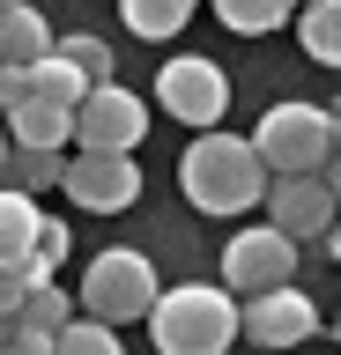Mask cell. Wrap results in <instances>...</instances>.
I'll list each match as a JSON object with an SVG mask.
<instances>
[{"mask_svg": "<svg viewBox=\"0 0 341 355\" xmlns=\"http://www.w3.org/2000/svg\"><path fill=\"white\" fill-rule=\"evenodd\" d=\"M274 282H297V244L260 222V230H238L223 244V288L230 296H252V288H274Z\"/></svg>", "mask_w": 341, "mask_h": 355, "instance_id": "cell-8", "label": "cell"}, {"mask_svg": "<svg viewBox=\"0 0 341 355\" xmlns=\"http://www.w3.org/2000/svg\"><path fill=\"white\" fill-rule=\"evenodd\" d=\"M0 178L15 185V193H52L60 178H67V148H8V163H0Z\"/></svg>", "mask_w": 341, "mask_h": 355, "instance_id": "cell-16", "label": "cell"}, {"mask_svg": "<svg viewBox=\"0 0 341 355\" xmlns=\"http://www.w3.org/2000/svg\"><path fill=\"white\" fill-rule=\"evenodd\" d=\"M67 244H74V230H67L60 215H45V222H38V244H30V259H23V274H30V282H60Z\"/></svg>", "mask_w": 341, "mask_h": 355, "instance_id": "cell-21", "label": "cell"}, {"mask_svg": "<svg viewBox=\"0 0 341 355\" xmlns=\"http://www.w3.org/2000/svg\"><path fill=\"white\" fill-rule=\"evenodd\" d=\"M208 8H215V22H223L230 37H274L297 15L290 0H208Z\"/></svg>", "mask_w": 341, "mask_h": 355, "instance_id": "cell-17", "label": "cell"}, {"mask_svg": "<svg viewBox=\"0 0 341 355\" xmlns=\"http://www.w3.org/2000/svg\"><path fill=\"white\" fill-rule=\"evenodd\" d=\"M156 104L178 126L208 133V126H223V111H230V74L215 60H201V52H178V60L156 67Z\"/></svg>", "mask_w": 341, "mask_h": 355, "instance_id": "cell-5", "label": "cell"}, {"mask_svg": "<svg viewBox=\"0 0 341 355\" xmlns=\"http://www.w3.org/2000/svg\"><path fill=\"white\" fill-rule=\"evenodd\" d=\"M15 104H30V67H0V119Z\"/></svg>", "mask_w": 341, "mask_h": 355, "instance_id": "cell-23", "label": "cell"}, {"mask_svg": "<svg viewBox=\"0 0 341 355\" xmlns=\"http://www.w3.org/2000/svg\"><path fill=\"white\" fill-rule=\"evenodd\" d=\"M319 244H326V259L341 266V215H334V230H326V237H319Z\"/></svg>", "mask_w": 341, "mask_h": 355, "instance_id": "cell-25", "label": "cell"}, {"mask_svg": "<svg viewBox=\"0 0 341 355\" xmlns=\"http://www.w3.org/2000/svg\"><path fill=\"white\" fill-rule=\"evenodd\" d=\"M52 22L38 15V8H30V0H8V8H0V67H38L52 52Z\"/></svg>", "mask_w": 341, "mask_h": 355, "instance_id": "cell-11", "label": "cell"}, {"mask_svg": "<svg viewBox=\"0 0 341 355\" xmlns=\"http://www.w3.org/2000/svg\"><path fill=\"white\" fill-rule=\"evenodd\" d=\"M74 318H82V304H74L60 282H38L23 296V311H15V326H38V333H60V326H74Z\"/></svg>", "mask_w": 341, "mask_h": 355, "instance_id": "cell-18", "label": "cell"}, {"mask_svg": "<svg viewBox=\"0 0 341 355\" xmlns=\"http://www.w3.org/2000/svg\"><path fill=\"white\" fill-rule=\"evenodd\" d=\"M334 333H341V318H334Z\"/></svg>", "mask_w": 341, "mask_h": 355, "instance_id": "cell-29", "label": "cell"}, {"mask_svg": "<svg viewBox=\"0 0 341 355\" xmlns=\"http://www.w3.org/2000/svg\"><path fill=\"white\" fill-rule=\"evenodd\" d=\"M252 148H260L267 178H319V171H326V155H334L326 104H304V96L274 104L267 119H260V133H252Z\"/></svg>", "mask_w": 341, "mask_h": 355, "instance_id": "cell-3", "label": "cell"}, {"mask_svg": "<svg viewBox=\"0 0 341 355\" xmlns=\"http://www.w3.org/2000/svg\"><path fill=\"white\" fill-rule=\"evenodd\" d=\"M0 8H8V0H0Z\"/></svg>", "mask_w": 341, "mask_h": 355, "instance_id": "cell-30", "label": "cell"}, {"mask_svg": "<svg viewBox=\"0 0 341 355\" xmlns=\"http://www.w3.org/2000/svg\"><path fill=\"white\" fill-rule=\"evenodd\" d=\"M326 133H334V148H341V104H326Z\"/></svg>", "mask_w": 341, "mask_h": 355, "instance_id": "cell-26", "label": "cell"}, {"mask_svg": "<svg viewBox=\"0 0 341 355\" xmlns=\"http://www.w3.org/2000/svg\"><path fill=\"white\" fill-rule=\"evenodd\" d=\"M297 44L312 67H341V0H304L297 8Z\"/></svg>", "mask_w": 341, "mask_h": 355, "instance_id": "cell-14", "label": "cell"}, {"mask_svg": "<svg viewBox=\"0 0 341 355\" xmlns=\"http://www.w3.org/2000/svg\"><path fill=\"white\" fill-rule=\"evenodd\" d=\"M0 355H15V348H8V333H0Z\"/></svg>", "mask_w": 341, "mask_h": 355, "instance_id": "cell-28", "label": "cell"}, {"mask_svg": "<svg viewBox=\"0 0 341 355\" xmlns=\"http://www.w3.org/2000/svg\"><path fill=\"white\" fill-rule=\"evenodd\" d=\"M319 178H326V185H334V200H341V148L326 155V171H319Z\"/></svg>", "mask_w": 341, "mask_h": 355, "instance_id": "cell-24", "label": "cell"}, {"mask_svg": "<svg viewBox=\"0 0 341 355\" xmlns=\"http://www.w3.org/2000/svg\"><path fill=\"white\" fill-rule=\"evenodd\" d=\"M156 266L141 259V252H97L90 274H82V288H74V304H82V318H104V326H134V318H149V304H156Z\"/></svg>", "mask_w": 341, "mask_h": 355, "instance_id": "cell-4", "label": "cell"}, {"mask_svg": "<svg viewBox=\"0 0 341 355\" xmlns=\"http://www.w3.org/2000/svg\"><path fill=\"white\" fill-rule=\"evenodd\" d=\"M334 215H341V200H334V185H326V178H267V222H274L290 244L326 237V230H334Z\"/></svg>", "mask_w": 341, "mask_h": 355, "instance_id": "cell-10", "label": "cell"}, {"mask_svg": "<svg viewBox=\"0 0 341 355\" xmlns=\"http://www.w3.org/2000/svg\"><path fill=\"white\" fill-rule=\"evenodd\" d=\"M8 141H15V148H74V111L30 96V104L8 111Z\"/></svg>", "mask_w": 341, "mask_h": 355, "instance_id": "cell-12", "label": "cell"}, {"mask_svg": "<svg viewBox=\"0 0 341 355\" xmlns=\"http://www.w3.org/2000/svg\"><path fill=\"white\" fill-rule=\"evenodd\" d=\"M52 355H126V340H119V326H104V318H74V326H60Z\"/></svg>", "mask_w": 341, "mask_h": 355, "instance_id": "cell-22", "label": "cell"}, {"mask_svg": "<svg viewBox=\"0 0 341 355\" xmlns=\"http://www.w3.org/2000/svg\"><path fill=\"white\" fill-rule=\"evenodd\" d=\"M30 96H45V104H82V96H90V82H82V74H74L67 60H60V52H45V60L30 67Z\"/></svg>", "mask_w": 341, "mask_h": 355, "instance_id": "cell-19", "label": "cell"}, {"mask_svg": "<svg viewBox=\"0 0 341 355\" xmlns=\"http://www.w3.org/2000/svg\"><path fill=\"white\" fill-rule=\"evenodd\" d=\"M60 193H67L74 207H90V215H119V207L141 200V163H134V155H82V148H74Z\"/></svg>", "mask_w": 341, "mask_h": 355, "instance_id": "cell-9", "label": "cell"}, {"mask_svg": "<svg viewBox=\"0 0 341 355\" xmlns=\"http://www.w3.org/2000/svg\"><path fill=\"white\" fill-rule=\"evenodd\" d=\"M149 340L156 355H223L238 340V296L223 282H178L156 288L149 304Z\"/></svg>", "mask_w": 341, "mask_h": 355, "instance_id": "cell-2", "label": "cell"}, {"mask_svg": "<svg viewBox=\"0 0 341 355\" xmlns=\"http://www.w3.org/2000/svg\"><path fill=\"white\" fill-rule=\"evenodd\" d=\"M141 133H149V104H141L134 89H119V82L90 89L74 104V148L82 155H134Z\"/></svg>", "mask_w": 341, "mask_h": 355, "instance_id": "cell-6", "label": "cell"}, {"mask_svg": "<svg viewBox=\"0 0 341 355\" xmlns=\"http://www.w3.org/2000/svg\"><path fill=\"white\" fill-rule=\"evenodd\" d=\"M178 193L193 200L201 215H245V207L267 200V163H260L252 141L208 126V133H193V148L178 155Z\"/></svg>", "mask_w": 341, "mask_h": 355, "instance_id": "cell-1", "label": "cell"}, {"mask_svg": "<svg viewBox=\"0 0 341 355\" xmlns=\"http://www.w3.org/2000/svg\"><path fill=\"white\" fill-rule=\"evenodd\" d=\"M38 222H45V207H38V200L15 193V185H0V274L30 259V244H38Z\"/></svg>", "mask_w": 341, "mask_h": 355, "instance_id": "cell-13", "label": "cell"}, {"mask_svg": "<svg viewBox=\"0 0 341 355\" xmlns=\"http://www.w3.org/2000/svg\"><path fill=\"white\" fill-rule=\"evenodd\" d=\"M8 148H15V141H8V119H0V163H8Z\"/></svg>", "mask_w": 341, "mask_h": 355, "instance_id": "cell-27", "label": "cell"}, {"mask_svg": "<svg viewBox=\"0 0 341 355\" xmlns=\"http://www.w3.org/2000/svg\"><path fill=\"white\" fill-rule=\"evenodd\" d=\"M119 15H126V30H134V37L163 44V37H178L185 22L201 15V0H119Z\"/></svg>", "mask_w": 341, "mask_h": 355, "instance_id": "cell-15", "label": "cell"}, {"mask_svg": "<svg viewBox=\"0 0 341 355\" xmlns=\"http://www.w3.org/2000/svg\"><path fill=\"white\" fill-rule=\"evenodd\" d=\"M290 8H297V0H290Z\"/></svg>", "mask_w": 341, "mask_h": 355, "instance_id": "cell-31", "label": "cell"}, {"mask_svg": "<svg viewBox=\"0 0 341 355\" xmlns=\"http://www.w3.org/2000/svg\"><path fill=\"white\" fill-rule=\"evenodd\" d=\"M238 333H245L252 348H304L319 333V311H312V296L297 282H274V288L238 296Z\"/></svg>", "mask_w": 341, "mask_h": 355, "instance_id": "cell-7", "label": "cell"}, {"mask_svg": "<svg viewBox=\"0 0 341 355\" xmlns=\"http://www.w3.org/2000/svg\"><path fill=\"white\" fill-rule=\"evenodd\" d=\"M52 52H60V60H67V67H74V74H82L90 89H104V82H112V44H104V37H90V30L60 37Z\"/></svg>", "mask_w": 341, "mask_h": 355, "instance_id": "cell-20", "label": "cell"}]
</instances>
